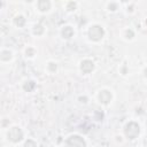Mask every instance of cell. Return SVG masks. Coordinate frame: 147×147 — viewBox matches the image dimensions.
I'll list each match as a JSON object with an SVG mask.
<instances>
[{
  "instance_id": "obj_2",
  "label": "cell",
  "mask_w": 147,
  "mask_h": 147,
  "mask_svg": "<svg viewBox=\"0 0 147 147\" xmlns=\"http://www.w3.org/2000/svg\"><path fill=\"white\" fill-rule=\"evenodd\" d=\"M8 136L10 137V139H11L13 141H17V140L21 139V137H22V132H21L17 127H13V129L10 130V132L8 133Z\"/></svg>"
},
{
  "instance_id": "obj_1",
  "label": "cell",
  "mask_w": 147,
  "mask_h": 147,
  "mask_svg": "<svg viewBox=\"0 0 147 147\" xmlns=\"http://www.w3.org/2000/svg\"><path fill=\"white\" fill-rule=\"evenodd\" d=\"M102 29L100 26H92V29H90V36L92 39L98 40L100 39V37L102 36Z\"/></svg>"
},
{
  "instance_id": "obj_3",
  "label": "cell",
  "mask_w": 147,
  "mask_h": 147,
  "mask_svg": "<svg viewBox=\"0 0 147 147\" xmlns=\"http://www.w3.org/2000/svg\"><path fill=\"white\" fill-rule=\"evenodd\" d=\"M82 142H84V140H82L77 136H74V137H70V139L67 141V147H77V145Z\"/></svg>"
}]
</instances>
